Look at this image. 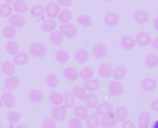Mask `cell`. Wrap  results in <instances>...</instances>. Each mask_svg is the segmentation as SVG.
<instances>
[{"instance_id": "cell-34", "label": "cell", "mask_w": 158, "mask_h": 128, "mask_svg": "<svg viewBox=\"0 0 158 128\" xmlns=\"http://www.w3.org/2000/svg\"><path fill=\"white\" fill-rule=\"evenodd\" d=\"M55 59L59 64H66L69 60V54L65 49H58L55 54Z\"/></svg>"}, {"instance_id": "cell-18", "label": "cell", "mask_w": 158, "mask_h": 128, "mask_svg": "<svg viewBox=\"0 0 158 128\" xmlns=\"http://www.w3.org/2000/svg\"><path fill=\"white\" fill-rule=\"evenodd\" d=\"M113 71H114L113 66L108 63H104V64L100 65L99 67H98V70H97L99 76L104 78H111L112 75H113Z\"/></svg>"}, {"instance_id": "cell-42", "label": "cell", "mask_w": 158, "mask_h": 128, "mask_svg": "<svg viewBox=\"0 0 158 128\" xmlns=\"http://www.w3.org/2000/svg\"><path fill=\"white\" fill-rule=\"evenodd\" d=\"M145 66L150 69H155L158 66V55L156 54H149L146 56L144 60Z\"/></svg>"}, {"instance_id": "cell-43", "label": "cell", "mask_w": 158, "mask_h": 128, "mask_svg": "<svg viewBox=\"0 0 158 128\" xmlns=\"http://www.w3.org/2000/svg\"><path fill=\"white\" fill-rule=\"evenodd\" d=\"M44 13H45V9H44V6L41 4H36L30 9V14L32 18L42 17Z\"/></svg>"}, {"instance_id": "cell-21", "label": "cell", "mask_w": 158, "mask_h": 128, "mask_svg": "<svg viewBox=\"0 0 158 128\" xmlns=\"http://www.w3.org/2000/svg\"><path fill=\"white\" fill-rule=\"evenodd\" d=\"M135 44H136L135 38H133L131 35H126V36L122 37V39L120 40V46L125 51L132 50L134 48Z\"/></svg>"}, {"instance_id": "cell-38", "label": "cell", "mask_w": 158, "mask_h": 128, "mask_svg": "<svg viewBox=\"0 0 158 128\" xmlns=\"http://www.w3.org/2000/svg\"><path fill=\"white\" fill-rule=\"evenodd\" d=\"M71 92L73 93V95L76 99L82 101V102L85 101V98L88 93L82 86H74L71 90Z\"/></svg>"}, {"instance_id": "cell-50", "label": "cell", "mask_w": 158, "mask_h": 128, "mask_svg": "<svg viewBox=\"0 0 158 128\" xmlns=\"http://www.w3.org/2000/svg\"><path fill=\"white\" fill-rule=\"evenodd\" d=\"M121 128H136V126H135V124H134L132 121L127 119V120H125V121L122 123Z\"/></svg>"}, {"instance_id": "cell-59", "label": "cell", "mask_w": 158, "mask_h": 128, "mask_svg": "<svg viewBox=\"0 0 158 128\" xmlns=\"http://www.w3.org/2000/svg\"><path fill=\"white\" fill-rule=\"evenodd\" d=\"M2 127V120H1V118H0V128Z\"/></svg>"}, {"instance_id": "cell-60", "label": "cell", "mask_w": 158, "mask_h": 128, "mask_svg": "<svg viewBox=\"0 0 158 128\" xmlns=\"http://www.w3.org/2000/svg\"><path fill=\"white\" fill-rule=\"evenodd\" d=\"M1 66H2V62H1V60H0V69H1Z\"/></svg>"}, {"instance_id": "cell-16", "label": "cell", "mask_w": 158, "mask_h": 128, "mask_svg": "<svg viewBox=\"0 0 158 128\" xmlns=\"http://www.w3.org/2000/svg\"><path fill=\"white\" fill-rule=\"evenodd\" d=\"M85 106L89 109V110H94L97 107V105L99 104V99L98 96L94 93V92H88L87 96L85 98Z\"/></svg>"}, {"instance_id": "cell-30", "label": "cell", "mask_w": 158, "mask_h": 128, "mask_svg": "<svg viewBox=\"0 0 158 128\" xmlns=\"http://www.w3.org/2000/svg\"><path fill=\"white\" fill-rule=\"evenodd\" d=\"M72 17H73L72 12L69 8H64L60 11L57 17V19H58V22H60L61 24H67V23H70Z\"/></svg>"}, {"instance_id": "cell-39", "label": "cell", "mask_w": 158, "mask_h": 128, "mask_svg": "<svg viewBox=\"0 0 158 128\" xmlns=\"http://www.w3.org/2000/svg\"><path fill=\"white\" fill-rule=\"evenodd\" d=\"M6 51L9 55L14 56L19 52V46L17 42L13 40H9L6 44Z\"/></svg>"}, {"instance_id": "cell-46", "label": "cell", "mask_w": 158, "mask_h": 128, "mask_svg": "<svg viewBox=\"0 0 158 128\" xmlns=\"http://www.w3.org/2000/svg\"><path fill=\"white\" fill-rule=\"evenodd\" d=\"M13 7L11 5L4 3L0 6V17L2 18H9L12 15Z\"/></svg>"}, {"instance_id": "cell-9", "label": "cell", "mask_w": 158, "mask_h": 128, "mask_svg": "<svg viewBox=\"0 0 158 128\" xmlns=\"http://www.w3.org/2000/svg\"><path fill=\"white\" fill-rule=\"evenodd\" d=\"M8 22L9 25L13 26L16 29H21L26 25V18L22 15L15 13L8 18Z\"/></svg>"}, {"instance_id": "cell-40", "label": "cell", "mask_w": 158, "mask_h": 128, "mask_svg": "<svg viewBox=\"0 0 158 128\" xmlns=\"http://www.w3.org/2000/svg\"><path fill=\"white\" fill-rule=\"evenodd\" d=\"M20 118H21V114L18 111H10L6 116L7 122L11 126H17L19 123Z\"/></svg>"}, {"instance_id": "cell-35", "label": "cell", "mask_w": 158, "mask_h": 128, "mask_svg": "<svg viewBox=\"0 0 158 128\" xmlns=\"http://www.w3.org/2000/svg\"><path fill=\"white\" fill-rule=\"evenodd\" d=\"M100 126V117L95 114H90L86 119V127L87 128H99Z\"/></svg>"}, {"instance_id": "cell-4", "label": "cell", "mask_w": 158, "mask_h": 128, "mask_svg": "<svg viewBox=\"0 0 158 128\" xmlns=\"http://www.w3.org/2000/svg\"><path fill=\"white\" fill-rule=\"evenodd\" d=\"M67 108L64 105L61 106H54L51 109L50 114L51 118H53L56 122H62L67 117Z\"/></svg>"}, {"instance_id": "cell-56", "label": "cell", "mask_w": 158, "mask_h": 128, "mask_svg": "<svg viewBox=\"0 0 158 128\" xmlns=\"http://www.w3.org/2000/svg\"><path fill=\"white\" fill-rule=\"evenodd\" d=\"M17 0H5V3L6 4H9V5H12L14 2H16Z\"/></svg>"}, {"instance_id": "cell-25", "label": "cell", "mask_w": 158, "mask_h": 128, "mask_svg": "<svg viewBox=\"0 0 158 128\" xmlns=\"http://www.w3.org/2000/svg\"><path fill=\"white\" fill-rule=\"evenodd\" d=\"M118 120L115 118L114 114L103 116L100 118V126L101 127H116L118 126Z\"/></svg>"}, {"instance_id": "cell-48", "label": "cell", "mask_w": 158, "mask_h": 128, "mask_svg": "<svg viewBox=\"0 0 158 128\" xmlns=\"http://www.w3.org/2000/svg\"><path fill=\"white\" fill-rule=\"evenodd\" d=\"M56 121H55L53 118H46L42 123V128H56Z\"/></svg>"}, {"instance_id": "cell-8", "label": "cell", "mask_w": 158, "mask_h": 128, "mask_svg": "<svg viewBox=\"0 0 158 128\" xmlns=\"http://www.w3.org/2000/svg\"><path fill=\"white\" fill-rule=\"evenodd\" d=\"M152 37L151 34L147 31H140L136 34L135 42L140 46H148L152 43Z\"/></svg>"}, {"instance_id": "cell-53", "label": "cell", "mask_w": 158, "mask_h": 128, "mask_svg": "<svg viewBox=\"0 0 158 128\" xmlns=\"http://www.w3.org/2000/svg\"><path fill=\"white\" fill-rule=\"evenodd\" d=\"M153 25H154V28H155L156 31L158 32V17L154 18V20H153Z\"/></svg>"}, {"instance_id": "cell-37", "label": "cell", "mask_w": 158, "mask_h": 128, "mask_svg": "<svg viewBox=\"0 0 158 128\" xmlns=\"http://www.w3.org/2000/svg\"><path fill=\"white\" fill-rule=\"evenodd\" d=\"M79 76H80V78L83 81L90 80V79L94 78V70L90 66H85L79 72Z\"/></svg>"}, {"instance_id": "cell-36", "label": "cell", "mask_w": 158, "mask_h": 128, "mask_svg": "<svg viewBox=\"0 0 158 128\" xmlns=\"http://www.w3.org/2000/svg\"><path fill=\"white\" fill-rule=\"evenodd\" d=\"M75 102H76V98L74 97V95L71 91H67L64 93L63 105L67 109H73L75 106Z\"/></svg>"}, {"instance_id": "cell-29", "label": "cell", "mask_w": 158, "mask_h": 128, "mask_svg": "<svg viewBox=\"0 0 158 128\" xmlns=\"http://www.w3.org/2000/svg\"><path fill=\"white\" fill-rule=\"evenodd\" d=\"M12 7L15 13L17 14H24L28 11V4L25 0H17L12 4Z\"/></svg>"}, {"instance_id": "cell-57", "label": "cell", "mask_w": 158, "mask_h": 128, "mask_svg": "<svg viewBox=\"0 0 158 128\" xmlns=\"http://www.w3.org/2000/svg\"><path fill=\"white\" fill-rule=\"evenodd\" d=\"M2 107H4V106H3V102H2V99H1V97H0V110L2 109Z\"/></svg>"}, {"instance_id": "cell-1", "label": "cell", "mask_w": 158, "mask_h": 128, "mask_svg": "<svg viewBox=\"0 0 158 128\" xmlns=\"http://www.w3.org/2000/svg\"><path fill=\"white\" fill-rule=\"evenodd\" d=\"M47 54L46 46L42 42H33L30 47V54L35 58H43Z\"/></svg>"}, {"instance_id": "cell-47", "label": "cell", "mask_w": 158, "mask_h": 128, "mask_svg": "<svg viewBox=\"0 0 158 128\" xmlns=\"http://www.w3.org/2000/svg\"><path fill=\"white\" fill-rule=\"evenodd\" d=\"M68 126L69 128H82L83 125H82V121H81L80 119H78L76 117H73L69 120Z\"/></svg>"}, {"instance_id": "cell-22", "label": "cell", "mask_w": 158, "mask_h": 128, "mask_svg": "<svg viewBox=\"0 0 158 128\" xmlns=\"http://www.w3.org/2000/svg\"><path fill=\"white\" fill-rule=\"evenodd\" d=\"M63 77L69 80V81H76L80 76H79V72L76 68L72 67V66H67L64 68L63 70Z\"/></svg>"}, {"instance_id": "cell-14", "label": "cell", "mask_w": 158, "mask_h": 128, "mask_svg": "<svg viewBox=\"0 0 158 128\" xmlns=\"http://www.w3.org/2000/svg\"><path fill=\"white\" fill-rule=\"evenodd\" d=\"M157 87V81L153 78H145L141 82V88L145 92H152Z\"/></svg>"}, {"instance_id": "cell-19", "label": "cell", "mask_w": 158, "mask_h": 128, "mask_svg": "<svg viewBox=\"0 0 158 128\" xmlns=\"http://www.w3.org/2000/svg\"><path fill=\"white\" fill-rule=\"evenodd\" d=\"M48 100L53 106H61L64 102V94L59 91H52L48 96Z\"/></svg>"}, {"instance_id": "cell-26", "label": "cell", "mask_w": 158, "mask_h": 128, "mask_svg": "<svg viewBox=\"0 0 158 128\" xmlns=\"http://www.w3.org/2000/svg\"><path fill=\"white\" fill-rule=\"evenodd\" d=\"M44 92L40 90H31L28 94V99L32 103H41L44 101Z\"/></svg>"}, {"instance_id": "cell-62", "label": "cell", "mask_w": 158, "mask_h": 128, "mask_svg": "<svg viewBox=\"0 0 158 128\" xmlns=\"http://www.w3.org/2000/svg\"><path fill=\"white\" fill-rule=\"evenodd\" d=\"M106 1H110V0H106Z\"/></svg>"}, {"instance_id": "cell-3", "label": "cell", "mask_w": 158, "mask_h": 128, "mask_svg": "<svg viewBox=\"0 0 158 128\" xmlns=\"http://www.w3.org/2000/svg\"><path fill=\"white\" fill-rule=\"evenodd\" d=\"M59 31L64 35V37L68 39H74L78 34L77 27L71 23L61 24L59 26Z\"/></svg>"}, {"instance_id": "cell-5", "label": "cell", "mask_w": 158, "mask_h": 128, "mask_svg": "<svg viewBox=\"0 0 158 128\" xmlns=\"http://www.w3.org/2000/svg\"><path fill=\"white\" fill-rule=\"evenodd\" d=\"M107 90L110 96L112 97H118L124 92V87L120 83V81L118 80H112L108 83L107 86Z\"/></svg>"}, {"instance_id": "cell-6", "label": "cell", "mask_w": 158, "mask_h": 128, "mask_svg": "<svg viewBox=\"0 0 158 128\" xmlns=\"http://www.w3.org/2000/svg\"><path fill=\"white\" fill-rule=\"evenodd\" d=\"M44 9H45V15L49 18H53V19L57 18L60 11H61L60 6L57 3H55V2L47 3L46 6H44Z\"/></svg>"}, {"instance_id": "cell-10", "label": "cell", "mask_w": 158, "mask_h": 128, "mask_svg": "<svg viewBox=\"0 0 158 128\" xmlns=\"http://www.w3.org/2000/svg\"><path fill=\"white\" fill-rule=\"evenodd\" d=\"M4 88L6 91H13L16 89L19 88L20 81L19 78L16 76H11V77H6L4 80Z\"/></svg>"}, {"instance_id": "cell-23", "label": "cell", "mask_w": 158, "mask_h": 128, "mask_svg": "<svg viewBox=\"0 0 158 128\" xmlns=\"http://www.w3.org/2000/svg\"><path fill=\"white\" fill-rule=\"evenodd\" d=\"M82 87L84 88V90L87 91V92H95L97 91L100 87H101V84H100V81L96 78H92L90 80H87V81H84Z\"/></svg>"}, {"instance_id": "cell-31", "label": "cell", "mask_w": 158, "mask_h": 128, "mask_svg": "<svg viewBox=\"0 0 158 128\" xmlns=\"http://www.w3.org/2000/svg\"><path fill=\"white\" fill-rule=\"evenodd\" d=\"M57 27V23L55 19L53 18H47V19H44L41 25V28L42 30L44 31V32H53L54 30H56Z\"/></svg>"}, {"instance_id": "cell-24", "label": "cell", "mask_w": 158, "mask_h": 128, "mask_svg": "<svg viewBox=\"0 0 158 128\" xmlns=\"http://www.w3.org/2000/svg\"><path fill=\"white\" fill-rule=\"evenodd\" d=\"M134 20L136 21V23L140 24V25H143L145 24L148 20H149V13L144 10V9H139L134 13Z\"/></svg>"}, {"instance_id": "cell-12", "label": "cell", "mask_w": 158, "mask_h": 128, "mask_svg": "<svg viewBox=\"0 0 158 128\" xmlns=\"http://www.w3.org/2000/svg\"><path fill=\"white\" fill-rule=\"evenodd\" d=\"M74 117L80 119L81 121H86L89 116V109L85 105H75L73 108Z\"/></svg>"}, {"instance_id": "cell-20", "label": "cell", "mask_w": 158, "mask_h": 128, "mask_svg": "<svg viewBox=\"0 0 158 128\" xmlns=\"http://www.w3.org/2000/svg\"><path fill=\"white\" fill-rule=\"evenodd\" d=\"M0 70L2 72V74L5 75L6 77L14 76L15 71H16V65L12 61H6V62L2 63Z\"/></svg>"}, {"instance_id": "cell-58", "label": "cell", "mask_w": 158, "mask_h": 128, "mask_svg": "<svg viewBox=\"0 0 158 128\" xmlns=\"http://www.w3.org/2000/svg\"><path fill=\"white\" fill-rule=\"evenodd\" d=\"M4 128H15V126H11V125H10V126H6V127H4Z\"/></svg>"}, {"instance_id": "cell-32", "label": "cell", "mask_w": 158, "mask_h": 128, "mask_svg": "<svg viewBox=\"0 0 158 128\" xmlns=\"http://www.w3.org/2000/svg\"><path fill=\"white\" fill-rule=\"evenodd\" d=\"M64 35L58 30H54L53 32L50 33L49 35V40H50V42L53 44V45H56V46H58L60 44H62L63 41H64Z\"/></svg>"}, {"instance_id": "cell-2", "label": "cell", "mask_w": 158, "mask_h": 128, "mask_svg": "<svg viewBox=\"0 0 158 128\" xmlns=\"http://www.w3.org/2000/svg\"><path fill=\"white\" fill-rule=\"evenodd\" d=\"M95 110V114L99 116V117H103V116H107V115H111L114 114V106L109 103V102H101L97 105V107L94 109Z\"/></svg>"}, {"instance_id": "cell-45", "label": "cell", "mask_w": 158, "mask_h": 128, "mask_svg": "<svg viewBox=\"0 0 158 128\" xmlns=\"http://www.w3.org/2000/svg\"><path fill=\"white\" fill-rule=\"evenodd\" d=\"M45 82H46V85H47L48 88L55 89V88L57 87V85L59 83V78L56 74L51 73V74L47 75V77L45 78Z\"/></svg>"}, {"instance_id": "cell-7", "label": "cell", "mask_w": 158, "mask_h": 128, "mask_svg": "<svg viewBox=\"0 0 158 128\" xmlns=\"http://www.w3.org/2000/svg\"><path fill=\"white\" fill-rule=\"evenodd\" d=\"M152 124V115L149 112H142L137 120L138 128H149Z\"/></svg>"}, {"instance_id": "cell-49", "label": "cell", "mask_w": 158, "mask_h": 128, "mask_svg": "<svg viewBox=\"0 0 158 128\" xmlns=\"http://www.w3.org/2000/svg\"><path fill=\"white\" fill-rule=\"evenodd\" d=\"M57 4L65 8L69 7L73 4V0H57Z\"/></svg>"}, {"instance_id": "cell-44", "label": "cell", "mask_w": 158, "mask_h": 128, "mask_svg": "<svg viewBox=\"0 0 158 128\" xmlns=\"http://www.w3.org/2000/svg\"><path fill=\"white\" fill-rule=\"evenodd\" d=\"M16 30H17V29L14 28L13 26H11V25H6V26H5V27L3 28L2 34H3L4 38H6V40L9 41V40H12V39L15 37L16 32H17Z\"/></svg>"}, {"instance_id": "cell-41", "label": "cell", "mask_w": 158, "mask_h": 128, "mask_svg": "<svg viewBox=\"0 0 158 128\" xmlns=\"http://www.w3.org/2000/svg\"><path fill=\"white\" fill-rule=\"evenodd\" d=\"M77 22L79 25H81L82 27H90L93 25L94 20L91 16H89L87 14H81L77 18Z\"/></svg>"}, {"instance_id": "cell-55", "label": "cell", "mask_w": 158, "mask_h": 128, "mask_svg": "<svg viewBox=\"0 0 158 128\" xmlns=\"http://www.w3.org/2000/svg\"><path fill=\"white\" fill-rule=\"evenodd\" d=\"M15 128H29L26 125H22V124H18L17 126H15Z\"/></svg>"}, {"instance_id": "cell-17", "label": "cell", "mask_w": 158, "mask_h": 128, "mask_svg": "<svg viewBox=\"0 0 158 128\" xmlns=\"http://www.w3.org/2000/svg\"><path fill=\"white\" fill-rule=\"evenodd\" d=\"M114 116L115 118L118 120V122H120V123H123L125 120L128 119V116H129V110L126 106H123V105H120L118 107H117L114 111Z\"/></svg>"}, {"instance_id": "cell-63", "label": "cell", "mask_w": 158, "mask_h": 128, "mask_svg": "<svg viewBox=\"0 0 158 128\" xmlns=\"http://www.w3.org/2000/svg\"><path fill=\"white\" fill-rule=\"evenodd\" d=\"M157 12H158V9H157Z\"/></svg>"}, {"instance_id": "cell-61", "label": "cell", "mask_w": 158, "mask_h": 128, "mask_svg": "<svg viewBox=\"0 0 158 128\" xmlns=\"http://www.w3.org/2000/svg\"><path fill=\"white\" fill-rule=\"evenodd\" d=\"M102 128H113V127H102Z\"/></svg>"}, {"instance_id": "cell-15", "label": "cell", "mask_w": 158, "mask_h": 128, "mask_svg": "<svg viewBox=\"0 0 158 128\" xmlns=\"http://www.w3.org/2000/svg\"><path fill=\"white\" fill-rule=\"evenodd\" d=\"M107 47L103 43H97L93 47L92 54L96 59H102L107 54Z\"/></svg>"}, {"instance_id": "cell-33", "label": "cell", "mask_w": 158, "mask_h": 128, "mask_svg": "<svg viewBox=\"0 0 158 128\" xmlns=\"http://www.w3.org/2000/svg\"><path fill=\"white\" fill-rule=\"evenodd\" d=\"M127 73H128V70L124 66H118L114 69L112 78H114V80L120 81V80L124 79L126 78Z\"/></svg>"}, {"instance_id": "cell-28", "label": "cell", "mask_w": 158, "mask_h": 128, "mask_svg": "<svg viewBox=\"0 0 158 128\" xmlns=\"http://www.w3.org/2000/svg\"><path fill=\"white\" fill-rule=\"evenodd\" d=\"M12 62L16 66H24L29 62V54L25 52H19L16 55L13 56Z\"/></svg>"}, {"instance_id": "cell-51", "label": "cell", "mask_w": 158, "mask_h": 128, "mask_svg": "<svg viewBox=\"0 0 158 128\" xmlns=\"http://www.w3.org/2000/svg\"><path fill=\"white\" fill-rule=\"evenodd\" d=\"M151 110L156 112V113H158V99H155L152 102H151Z\"/></svg>"}, {"instance_id": "cell-52", "label": "cell", "mask_w": 158, "mask_h": 128, "mask_svg": "<svg viewBox=\"0 0 158 128\" xmlns=\"http://www.w3.org/2000/svg\"><path fill=\"white\" fill-rule=\"evenodd\" d=\"M152 47L155 49V50H157L158 51V36L156 37L153 41H152V43H151Z\"/></svg>"}, {"instance_id": "cell-13", "label": "cell", "mask_w": 158, "mask_h": 128, "mask_svg": "<svg viewBox=\"0 0 158 128\" xmlns=\"http://www.w3.org/2000/svg\"><path fill=\"white\" fill-rule=\"evenodd\" d=\"M119 21V14L114 11H108L104 16V22L108 27L116 26Z\"/></svg>"}, {"instance_id": "cell-11", "label": "cell", "mask_w": 158, "mask_h": 128, "mask_svg": "<svg viewBox=\"0 0 158 128\" xmlns=\"http://www.w3.org/2000/svg\"><path fill=\"white\" fill-rule=\"evenodd\" d=\"M1 99L3 106L6 109H12L16 104V97L11 91H5L1 96Z\"/></svg>"}, {"instance_id": "cell-27", "label": "cell", "mask_w": 158, "mask_h": 128, "mask_svg": "<svg viewBox=\"0 0 158 128\" xmlns=\"http://www.w3.org/2000/svg\"><path fill=\"white\" fill-rule=\"evenodd\" d=\"M74 57H75V60L79 64H85L90 58V54H89V52L87 50L81 48V49H78L75 52Z\"/></svg>"}, {"instance_id": "cell-54", "label": "cell", "mask_w": 158, "mask_h": 128, "mask_svg": "<svg viewBox=\"0 0 158 128\" xmlns=\"http://www.w3.org/2000/svg\"><path fill=\"white\" fill-rule=\"evenodd\" d=\"M149 128H158V119L156 120V121H154V122H152V124H151V126H150Z\"/></svg>"}]
</instances>
